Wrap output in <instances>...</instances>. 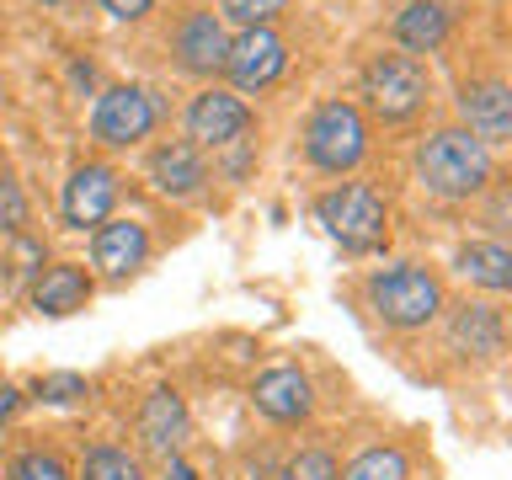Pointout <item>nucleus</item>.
I'll return each instance as SVG.
<instances>
[{
    "mask_svg": "<svg viewBox=\"0 0 512 480\" xmlns=\"http://www.w3.org/2000/svg\"><path fill=\"white\" fill-rule=\"evenodd\" d=\"M416 171H422L427 192H438V198H475V192L491 182V155H486V144H480L475 134L443 128V134H432L422 144Z\"/></svg>",
    "mask_w": 512,
    "mask_h": 480,
    "instance_id": "obj_1",
    "label": "nucleus"
},
{
    "mask_svg": "<svg viewBox=\"0 0 512 480\" xmlns=\"http://www.w3.org/2000/svg\"><path fill=\"white\" fill-rule=\"evenodd\" d=\"M368 304L379 310L384 326L416 331V326H427V320L443 310V288L422 267H384V272L368 278Z\"/></svg>",
    "mask_w": 512,
    "mask_h": 480,
    "instance_id": "obj_2",
    "label": "nucleus"
},
{
    "mask_svg": "<svg viewBox=\"0 0 512 480\" xmlns=\"http://www.w3.org/2000/svg\"><path fill=\"white\" fill-rule=\"evenodd\" d=\"M363 96H368V107H374L384 123H406L411 112H422V102H427V70H422V59H411V54H379L363 70Z\"/></svg>",
    "mask_w": 512,
    "mask_h": 480,
    "instance_id": "obj_3",
    "label": "nucleus"
},
{
    "mask_svg": "<svg viewBox=\"0 0 512 480\" xmlns=\"http://www.w3.org/2000/svg\"><path fill=\"white\" fill-rule=\"evenodd\" d=\"M320 224L331 230V240H342V251H374L390 219H384V203L374 187L347 182L320 198Z\"/></svg>",
    "mask_w": 512,
    "mask_h": 480,
    "instance_id": "obj_4",
    "label": "nucleus"
},
{
    "mask_svg": "<svg viewBox=\"0 0 512 480\" xmlns=\"http://www.w3.org/2000/svg\"><path fill=\"white\" fill-rule=\"evenodd\" d=\"M304 150L320 171H352L368 150V128H363V112L352 102H326L304 128Z\"/></svg>",
    "mask_w": 512,
    "mask_h": 480,
    "instance_id": "obj_5",
    "label": "nucleus"
},
{
    "mask_svg": "<svg viewBox=\"0 0 512 480\" xmlns=\"http://www.w3.org/2000/svg\"><path fill=\"white\" fill-rule=\"evenodd\" d=\"M224 70H230V80L240 91H262L288 70V48L272 27H246L230 43V54H224Z\"/></svg>",
    "mask_w": 512,
    "mask_h": 480,
    "instance_id": "obj_6",
    "label": "nucleus"
},
{
    "mask_svg": "<svg viewBox=\"0 0 512 480\" xmlns=\"http://www.w3.org/2000/svg\"><path fill=\"white\" fill-rule=\"evenodd\" d=\"M91 128H96V139H102V144H134V139H144V134L155 128L150 91H139V86H112L102 102H96Z\"/></svg>",
    "mask_w": 512,
    "mask_h": 480,
    "instance_id": "obj_7",
    "label": "nucleus"
},
{
    "mask_svg": "<svg viewBox=\"0 0 512 480\" xmlns=\"http://www.w3.org/2000/svg\"><path fill=\"white\" fill-rule=\"evenodd\" d=\"M246 128H251V107L240 102V96H230V91H203L198 102L187 107V134L198 144H208V150L235 144Z\"/></svg>",
    "mask_w": 512,
    "mask_h": 480,
    "instance_id": "obj_8",
    "label": "nucleus"
},
{
    "mask_svg": "<svg viewBox=\"0 0 512 480\" xmlns=\"http://www.w3.org/2000/svg\"><path fill=\"white\" fill-rule=\"evenodd\" d=\"M224 54H230V38H224V22L214 11H192L176 27V59H182V70L214 75V70H224Z\"/></svg>",
    "mask_w": 512,
    "mask_h": 480,
    "instance_id": "obj_9",
    "label": "nucleus"
},
{
    "mask_svg": "<svg viewBox=\"0 0 512 480\" xmlns=\"http://www.w3.org/2000/svg\"><path fill=\"white\" fill-rule=\"evenodd\" d=\"M112 198H118V176L107 166H80L70 176V187H64V219H70L75 230L102 224L112 214Z\"/></svg>",
    "mask_w": 512,
    "mask_h": 480,
    "instance_id": "obj_10",
    "label": "nucleus"
},
{
    "mask_svg": "<svg viewBox=\"0 0 512 480\" xmlns=\"http://www.w3.org/2000/svg\"><path fill=\"white\" fill-rule=\"evenodd\" d=\"M464 107V134H475L480 144H496L512 134V91L502 86V80H480V86H470L459 96Z\"/></svg>",
    "mask_w": 512,
    "mask_h": 480,
    "instance_id": "obj_11",
    "label": "nucleus"
},
{
    "mask_svg": "<svg viewBox=\"0 0 512 480\" xmlns=\"http://www.w3.org/2000/svg\"><path fill=\"white\" fill-rule=\"evenodd\" d=\"M256 411L272 416V422H304L310 416V379L299 368H267L262 379L251 384Z\"/></svg>",
    "mask_w": 512,
    "mask_h": 480,
    "instance_id": "obj_12",
    "label": "nucleus"
},
{
    "mask_svg": "<svg viewBox=\"0 0 512 480\" xmlns=\"http://www.w3.org/2000/svg\"><path fill=\"white\" fill-rule=\"evenodd\" d=\"M144 251H150V235H144V224H134V219L102 224L91 240V262L102 267L107 278H128V272L144 262Z\"/></svg>",
    "mask_w": 512,
    "mask_h": 480,
    "instance_id": "obj_13",
    "label": "nucleus"
},
{
    "mask_svg": "<svg viewBox=\"0 0 512 480\" xmlns=\"http://www.w3.org/2000/svg\"><path fill=\"white\" fill-rule=\"evenodd\" d=\"M139 438L144 448H155V454H176L187 438V406H182V395L176 390H155L150 400H144V411H139Z\"/></svg>",
    "mask_w": 512,
    "mask_h": 480,
    "instance_id": "obj_14",
    "label": "nucleus"
},
{
    "mask_svg": "<svg viewBox=\"0 0 512 480\" xmlns=\"http://www.w3.org/2000/svg\"><path fill=\"white\" fill-rule=\"evenodd\" d=\"M150 176H155L160 192H171V198H192V192L208 182L203 155L192 150V144H160L155 160H150Z\"/></svg>",
    "mask_w": 512,
    "mask_h": 480,
    "instance_id": "obj_15",
    "label": "nucleus"
},
{
    "mask_svg": "<svg viewBox=\"0 0 512 480\" xmlns=\"http://www.w3.org/2000/svg\"><path fill=\"white\" fill-rule=\"evenodd\" d=\"M91 294V278L80 267H48L38 283H32V304L43 315H75Z\"/></svg>",
    "mask_w": 512,
    "mask_h": 480,
    "instance_id": "obj_16",
    "label": "nucleus"
},
{
    "mask_svg": "<svg viewBox=\"0 0 512 480\" xmlns=\"http://www.w3.org/2000/svg\"><path fill=\"white\" fill-rule=\"evenodd\" d=\"M443 32H448V11L438 6V0H411V6L395 16V38L411 48V59L432 54V48L443 43Z\"/></svg>",
    "mask_w": 512,
    "mask_h": 480,
    "instance_id": "obj_17",
    "label": "nucleus"
},
{
    "mask_svg": "<svg viewBox=\"0 0 512 480\" xmlns=\"http://www.w3.org/2000/svg\"><path fill=\"white\" fill-rule=\"evenodd\" d=\"M448 336H454V347L464 352V358H496V352H502V315L470 304V310H459Z\"/></svg>",
    "mask_w": 512,
    "mask_h": 480,
    "instance_id": "obj_18",
    "label": "nucleus"
},
{
    "mask_svg": "<svg viewBox=\"0 0 512 480\" xmlns=\"http://www.w3.org/2000/svg\"><path fill=\"white\" fill-rule=\"evenodd\" d=\"M459 272L464 278H475L480 288H512V251L496 246V240H475V246L459 251Z\"/></svg>",
    "mask_w": 512,
    "mask_h": 480,
    "instance_id": "obj_19",
    "label": "nucleus"
},
{
    "mask_svg": "<svg viewBox=\"0 0 512 480\" xmlns=\"http://www.w3.org/2000/svg\"><path fill=\"white\" fill-rule=\"evenodd\" d=\"M336 480H406V454L400 448H368L347 464V475Z\"/></svg>",
    "mask_w": 512,
    "mask_h": 480,
    "instance_id": "obj_20",
    "label": "nucleus"
},
{
    "mask_svg": "<svg viewBox=\"0 0 512 480\" xmlns=\"http://www.w3.org/2000/svg\"><path fill=\"white\" fill-rule=\"evenodd\" d=\"M80 480H144V470H139V459L123 454V448H91Z\"/></svg>",
    "mask_w": 512,
    "mask_h": 480,
    "instance_id": "obj_21",
    "label": "nucleus"
},
{
    "mask_svg": "<svg viewBox=\"0 0 512 480\" xmlns=\"http://www.w3.org/2000/svg\"><path fill=\"white\" fill-rule=\"evenodd\" d=\"M283 6H288V0H219V16L246 32V27H267Z\"/></svg>",
    "mask_w": 512,
    "mask_h": 480,
    "instance_id": "obj_22",
    "label": "nucleus"
},
{
    "mask_svg": "<svg viewBox=\"0 0 512 480\" xmlns=\"http://www.w3.org/2000/svg\"><path fill=\"white\" fill-rule=\"evenodd\" d=\"M22 224H27V198L16 187V176L0 171V230H22Z\"/></svg>",
    "mask_w": 512,
    "mask_h": 480,
    "instance_id": "obj_23",
    "label": "nucleus"
},
{
    "mask_svg": "<svg viewBox=\"0 0 512 480\" xmlns=\"http://www.w3.org/2000/svg\"><path fill=\"white\" fill-rule=\"evenodd\" d=\"M11 480H70V470L54 454H22L11 464Z\"/></svg>",
    "mask_w": 512,
    "mask_h": 480,
    "instance_id": "obj_24",
    "label": "nucleus"
},
{
    "mask_svg": "<svg viewBox=\"0 0 512 480\" xmlns=\"http://www.w3.org/2000/svg\"><path fill=\"white\" fill-rule=\"evenodd\" d=\"M283 480H336V459L320 454V448H310V454H299L294 464H288Z\"/></svg>",
    "mask_w": 512,
    "mask_h": 480,
    "instance_id": "obj_25",
    "label": "nucleus"
},
{
    "mask_svg": "<svg viewBox=\"0 0 512 480\" xmlns=\"http://www.w3.org/2000/svg\"><path fill=\"white\" fill-rule=\"evenodd\" d=\"M38 395L43 400H75V395H86V379L80 374H48V379H38Z\"/></svg>",
    "mask_w": 512,
    "mask_h": 480,
    "instance_id": "obj_26",
    "label": "nucleus"
},
{
    "mask_svg": "<svg viewBox=\"0 0 512 480\" xmlns=\"http://www.w3.org/2000/svg\"><path fill=\"white\" fill-rule=\"evenodd\" d=\"M102 6H107L112 16H123V22H139V16H144V11H150V6H155V0H102Z\"/></svg>",
    "mask_w": 512,
    "mask_h": 480,
    "instance_id": "obj_27",
    "label": "nucleus"
},
{
    "mask_svg": "<svg viewBox=\"0 0 512 480\" xmlns=\"http://www.w3.org/2000/svg\"><path fill=\"white\" fill-rule=\"evenodd\" d=\"M166 480H198V475H192V464H187L182 454H171V459H166Z\"/></svg>",
    "mask_w": 512,
    "mask_h": 480,
    "instance_id": "obj_28",
    "label": "nucleus"
},
{
    "mask_svg": "<svg viewBox=\"0 0 512 480\" xmlns=\"http://www.w3.org/2000/svg\"><path fill=\"white\" fill-rule=\"evenodd\" d=\"M16 400H22V395H16V390H0V422H6V416L16 411Z\"/></svg>",
    "mask_w": 512,
    "mask_h": 480,
    "instance_id": "obj_29",
    "label": "nucleus"
},
{
    "mask_svg": "<svg viewBox=\"0 0 512 480\" xmlns=\"http://www.w3.org/2000/svg\"><path fill=\"white\" fill-rule=\"evenodd\" d=\"M48 6H54V0H48Z\"/></svg>",
    "mask_w": 512,
    "mask_h": 480,
    "instance_id": "obj_30",
    "label": "nucleus"
}]
</instances>
